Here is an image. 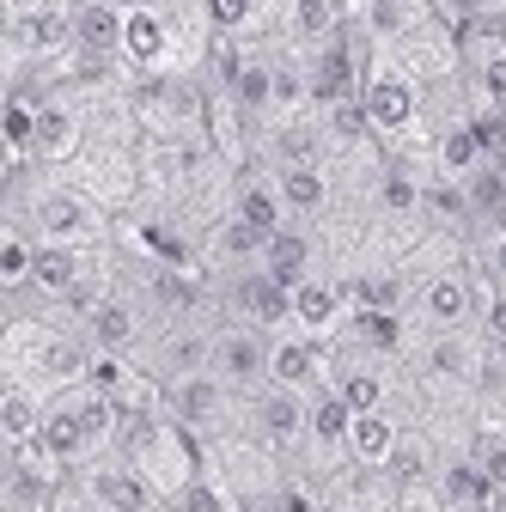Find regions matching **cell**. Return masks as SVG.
Listing matches in <instances>:
<instances>
[{
  "label": "cell",
  "mask_w": 506,
  "mask_h": 512,
  "mask_svg": "<svg viewBox=\"0 0 506 512\" xmlns=\"http://www.w3.org/2000/svg\"><path fill=\"white\" fill-rule=\"evenodd\" d=\"M427 372H433V378H470V372H476V348H470L458 330H439V336L427 342Z\"/></svg>",
  "instance_id": "836d02e7"
},
{
  "label": "cell",
  "mask_w": 506,
  "mask_h": 512,
  "mask_svg": "<svg viewBox=\"0 0 506 512\" xmlns=\"http://www.w3.org/2000/svg\"><path fill=\"white\" fill-rule=\"evenodd\" d=\"M464 196H470V220L506 226V165H482L464 177Z\"/></svg>",
  "instance_id": "f1b7e54d"
},
{
  "label": "cell",
  "mask_w": 506,
  "mask_h": 512,
  "mask_svg": "<svg viewBox=\"0 0 506 512\" xmlns=\"http://www.w3.org/2000/svg\"><path fill=\"white\" fill-rule=\"evenodd\" d=\"M110 7H122V13H141V7H153V0H110Z\"/></svg>",
  "instance_id": "681fc988"
},
{
  "label": "cell",
  "mask_w": 506,
  "mask_h": 512,
  "mask_svg": "<svg viewBox=\"0 0 506 512\" xmlns=\"http://www.w3.org/2000/svg\"><path fill=\"white\" fill-rule=\"evenodd\" d=\"M202 13L220 37H238L250 19H257V0H202Z\"/></svg>",
  "instance_id": "f35d334b"
},
{
  "label": "cell",
  "mask_w": 506,
  "mask_h": 512,
  "mask_svg": "<svg viewBox=\"0 0 506 512\" xmlns=\"http://www.w3.org/2000/svg\"><path fill=\"white\" fill-rule=\"evenodd\" d=\"M360 104H366L372 135H385V141L409 135L415 116H421V92H415V80L397 68V61H372V68H366V86H360Z\"/></svg>",
  "instance_id": "7a4b0ae2"
},
{
  "label": "cell",
  "mask_w": 506,
  "mask_h": 512,
  "mask_svg": "<svg viewBox=\"0 0 506 512\" xmlns=\"http://www.w3.org/2000/svg\"><path fill=\"white\" fill-rule=\"evenodd\" d=\"M269 348L275 336L269 330H250V324H232L214 336V378H226L232 391H257V384H269Z\"/></svg>",
  "instance_id": "3957f363"
},
{
  "label": "cell",
  "mask_w": 506,
  "mask_h": 512,
  "mask_svg": "<svg viewBox=\"0 0 506 512\" xmlns=\"http://www.w3.org/2000/svg\"><path fill=\"white\" fill-rule=\"evenodd\" d=\"M470 128H476V141H482V159L488 165H506V110H488Z\"/></svg>",
  "instance_id": "ee69618b"
},
{
  "label": "cell",
  "mask_w": 506,
  "mask_h": 512,
  "mask_svg": "<svg viewBox=\"0 0 506 512\" xmlns=\"http://www.w3.org/2000/svg\"><path fill=\"white\" fill-rule=\"evenodd\" d=\"M275 189H281L287 214H299V220H311V214L330 208V177H324V165H281L275 171Z\"/></svg>",
  "instance_id": "603a6c76"
},
{
  "label": "cell",
  "mask_w": 506,
  "mask_h": 512,
  "mask_svg": "<svg viewBox=\"0 0 506 512\" xmlns=\"http://www.w3.org/2000/svg\"><path fill=\"white\" fill-rule=\"evenodd\" d=\"M263 244H269V232H257L250 220H220V232H214V256L220 263H232V269H257L263 263Z\"/></svg>",
  "instance_id": "83f0119b"
},
{
  "label": "cell",
  "mask_w": 506,
  "mask_h": 512,
  "mask_svg": "<svg viewBox=\"0 0 506 512\" xmlns=\"http://www.w3.org/2000/svg\"><path fill=\"white\" fill-rule=\"evenodd\" d=\"M13 55H55L74 43V13H49V7H19L13 13V31H7Z\"/></svg>",
  "instance_id": "7c38bea8"
},
{
  "label": "cell",
  "mask_w": 506,
  "mask_h": 512,
  "mask_svg": "<svg viewBox=\"0 0 506 512\" xmlns=\"http://www.w3.org/2000/svg\"><path fill=\"white\" fill-rule=\"evenodd\" d=\"M122 7H110V0H80L74 7V49L80 55H122Z\"/></svg>",
  "instance_id": "ac0fdd59"
},
{
  "label": "cell",
  "mask_w": 506,
  "mask_h": 512,
  "mask_svg": "<svg viewBox=\"0 0 506 512\" xmlns=\"http://www.w3.org/2000/svg\"><path fill=\"white\" fill-rule=\"evenodd\" d=\"M488 159H482V141H476V128L470 122H458V128H446L439 135V177H470V171H482Z\"/></svg>",
  "instance_id": "4dcf8cb0"
},
{
  "label": "cell",
  "mask_w": 506,
  "mask_h": 512,
  "mask_svg": "<svg viewBox=\"0 0 506 512\" xmlns=\"http://www.w3.org/2000/svg\"><path fill=\"white\" fill-rule=\"evenodd\" d=\"M330 391L354 409V415H372V409H385V378H378L372 366H342Z\"/></svg>",
  "instance_id": "1f68e13d"
},
{
  "label": "cell",
  "mask_w": 506,
  "mask_h": 512,
  "mask_svg": "<svg viewBox=\"0 0 506 512\" xmlns=\"http://www.w3.org/2000/svg\"><path fill=\"white\" fill-rule=\"evenodd\" d=\"M25 226L37 232V244H80L86 250L104 232V214H98V202L86 189H37Z\"/></svg>",
  "instance_id": "6da1fadb"
},
{
  "label": "cell",
  "mask_w": 506,
  "mask_h": 512,
  "mask_svg": "<svg viewBox=\"0 0 506 512\" xmlns=\"http://www.w3.org/2000/svg\"><path fill=\"white\" fill-rule=\"evenodd\" d=\"M7 147H13V159H25L37 147V104L31 98H13L7 104Z\"/></svg>",
  "instance_id": "74e56055"
},
{
  "label": "cell",
  "mask_w": 506,
  "mask_h": 512,
  "mask_svg": "<svg viewBox=\"0 0 506 512\" xmlns=\"http://www.w3.org/2000/svg\"><path fill=\"white\" fill-rule=\"evenodd\" d=\"M74 153H80V116L61 104V98L37 104V147H31V159H43V165H68Z\"/></svg>",
  "instance_id": "d6986e66"
},
{
  "label": "cell",
  "mask_w": 506,
  "mask_h": 512,
  "mask_svg": "<svg viewBox=\"0 0 506 512\" xmlns=\"http://www.w3.org/2000/svg\"><path fill=\"white\" fill-rule=\"evenodd\" d=\"M37 445H43V452H49L55 464H80V458H92L98 433L86 427V415H80V403H74V397H61V403H49Z\"/></svg>",
  "instance_id": "8fae6325"
},
{
  "label": "cell",
  "mask_w": 506,
  "mask_h": 512,
  "mask_svg": "<svg viewBox=\"0 0 506 512\" xmlns=\"http://www.w3.org/2000/svg\"><path fill=\"white\" fill-rule=\"evenodd\" d=\"M360 86H366V74H360V49L336 31V37L318 49V61H311V98L330 110V104H342V98H360Z\"/></svg>",
  "instance_id": "ba28073f"
},
{
  "label": "cell",
  "mask_w": 506,
  "mask_h": 512,
  "mask_svg": "<svg viewBox=\"0 0 506 512\" xmlns=\"http://www.w3.org/2000/svg\"><path fill=\"white\" fill-rule=\"evenodd\" d=\"M324 128H330V141H336V147H354V141L372 135V122H366V104H360V98L330 104V110H324Z\"/></svg>",
  "instance_id": "8d00e7d4"
},
{
  "label": "cell",
  "mask_w": 506,
  "mask_h": 512,
  "mask_svg": "<svg viewBox=\"0 0 506 512\" xmlns=\"http://www.w3.org/2000/svg\"><path fill=\"white\" fill-rule=\"evenodd\" d=\"M446 19H458V25H482V19H494V7L500 0H433Z\"/></svg>",
  "instance_id": "f6af8a7d"
},
{
  "label": "cell",
  "mask_w": 506,
  "mask_h": 512,
  "mask_svg": "<svg viewBox=\"0 0 506 512\" xmlns=\"http://www.w3.org/2000/svg\"><path fill=\"white\" fill-rule=\"evenodd\" d=\"M37 232L31 226H7L0 232V287L7 293H19V287H31V275H37Z\"/></svg>",
  "instance_id": "484cf974"
},
{
  "label": "cell",
  "mask_w": 506,
  "mask_h": 512,
  "mask_svg": "<svg viewBox=\"0 0 506 512\" xmlns=\"http://www.w3.org/2000/svg\"><path fill=\"white\" fill-rule=\"evenodd\" d=\"M232 305H238V324H250V330H287L293 324V287H281L269 269H244L232 281Z\"/></svg>",
  "instance_id": "277c9868"
},
{
  "label": "cell",
  "mask_w": 506,
  "mask_h": 512,
  "mask_svg": "<svg viewBox=\"0 0 506 512\" xmlns=\"http://www.w3.org/2000/svg\"><path fill=\"white\" fill-rule=\"evenodd\" d=\"M378 208L397 214V220L421 214V208H427V183H421L415 171H403V165H385V171H378Z\"/></svg>",
  "instance_id": "f546056e"
},
{
  "label": "cell",
  "mask_w": 506,
  "mask_h": 512,
  "mask_svg": "<svg viewBox=\"0 0 506 512\" xmlns=\"http://www.w3.org/2000/svg\"><path fill=\"white\" fill-rule=\"evenodd\" d=\"M470 74L488 110H506V31H476L470 37Z\"/></svg>",
  "instance_id": "7402d4cb"
},
{
  "label": "cell",
  "mask_w": 506,
  "mask_h": 512,
  "mask_svg": "<svg viewBox=\"0 0 506 512\" xmlns=\"http://www.w3.org/2000/svg\"><path fill=\"white\" fill-rule=\"evenodd\" d=\"M397 439H403V427H397L385 409L354 415V427H348V458H354V464H366V470H385V464H391V452H397Z\"/></svg>",
  "instance_id": "44dd1931"
},
{
  "label": "cell",
  "mask_w": 506,
  "mask_h": 512,
  "mask_svg": "<svg viewBox=\"0 0 506 512\" xmlns=\"http://www.w3.org/2000/svg\"><path fill=\"white\" fill-rule=\"evenodd\" d=\"M305 421H311V403L299 391H281V384H263V397H257V433L269 445H293L305 439Z\"/></svg>",
  "instance_id": "5bb4252c"
},
{
  "label": "cell",
  "mask_w": 506,
  "mask_h": 512,
  "mask_svg": "<svg viewBox=\"0 0 506 512\" xmlns=\"http://www.w3.org/2000/svg\"><path fill=\"white\" fill-rule=\"evenodd\" d=\"M439 494H446V500H458V506H482V512L500 500V488H494V482L476 470V458L452 464V470H446V482H439Z\"/></svg>",
  "instance_id": "e575fe53"
},
{
  "label": "cell",
  "mask_w": 506,
  "mask_h": 512,
  "mask_svg": "<svg viewBox=\"0 0 506 512\" xmlns=\"http://www.w3.org/2000/svg\"><path fill=\"white\" fill-rule=\"evenodd\" d=\"M43 415H49V403L31 391L25 378H13L7 391H0V439H7V452H19V445H37Z\"/></svg>",
  "instance_id": "9a60e30c"
},
{
  "label": "cell",
  "mask_w": 506,
  "mask_h": 512,
  "mask_svg": "<svg viewBox=\"0 0 506 512\" xmlns=\"http://www.w3.org/2000/svg\"><path fill=\"white\" fill-rule=\"evenodd\" d=\"M324 348H318V336H305V330H293V336H275V348H269V384H281V391H299V397H311V391H324Z\"/></svg>",
  "instance_id": "5b68a950"
},
{
  "label": "cell",
  "mask_w": 506,
  "mask_h": 512,
  "mask_svg": "<svg viewBox=\"0 0 506 512\" xmlns=\"http://www.w3.org/2000/svg\"><path fill=\"white\" fill-rule=\"evenodd\" d=\"M354 299H360L366 311H397V305H403V281H397V275H366V281L354 287Z\"/></svg>",
  "instance_id": "b9f144b4"
},
{
  "label": "cell",
  "mask_w": 506,
  "mask_h": 512,
  "mask_svg": "<svg viewBox=\"0 0 506 512\" xmlns=\"http://www.w3.org/2000/svg\"><path fill=\"white\" fill-rule=\"evenodd\" d=\"M470 311H476V287H470V275L439 269V275L421 281V317H427L433 330H464V324H470Z\"/></svg>",
  "instance_id": "30bf717a"
},
{
  "label": "cell",
  "mask_w": 506,
  "mask_h": 512,
  "mask_svg": "<svg viewBox=\"0 0 506 512\" xmlns=\"http://www.w3.org/2000/svg\"><path fill=\"white\" fill-rule=\"evenodd\" d=\"M488 275H494V287H506V226L488 238Z\"/></svg>",
  "instance_id": "bcb514c9"
},
{
  "label": "cell",
  "mask_w": 506,
  "mask_h": 512,
  "mask_svg": "<svg viewBox=\"0 0 506 512\" xmlns=\"http://www.w3.org/2000/svg\"><path fill=\"white\" fill-rule=\"evenodd\" d=\"M385 470H397V482H403V488H415V482H427V445L403 433V439H397V452H391V464H385Z\"/></svg>",
  "instance_id": "60d3db41"
},
{
  "label": "cell",
  "mask_w": 506,
  "mask_h": 512,
  "mask_svg": "<svg viewBox=\"0 0 506 512\" xmlns=\"http://www.w3.org/2000/svg\"><path fill=\"white\" fill-rule=\"evenodd\" d=\"M470 458H476V470H482V476H488V482L506 494V433H482Z\"/></svg>",
  "instance_id": "7bdbcfd3"
},
{
  "label": "cell",
  "mask_w": 506,
  "mask_h": 512,
  "mask_svg": "<svg viewBox=\"0 0 506 512\" xmlns=\"http://www.w3.org/2000/svg\"><path fill=\"white\" fill-rule=\"evenodd\" d=\"M348 324H354V336H360L366 348H378V354H397V348H403V324H397V311H366V305H360Z\"/></svg>",
  "instance_id": "d590c367"
},
{
  "label": "cell",
  "mask_w": 506,
  "mask_h": 512,
  "mask_svg": "<svg viewBox=\"0 0 506 512\" xmlns=\"http://www.w3.org/2000/svg\"><path fill=\"white\" fill-rule=\"evenodd\" d=\"M86 342H92V354H129L141 342V305L122 293H104L86 311Z\"/></svg>",
  "instance_id": "9c48e42d"
},
{
  "label": "cell",
  "mask_w": 506,
  "mask_h": 512,
  "mask_svg": "<svg viewBox=\"0 0 506 512\" xmlns=\"http://www.w3.org/2000/svg\"><path fill=\"white\" fill-rule=\"evenodd\" d=\"M336 324H342V287L324 281V275H305V281L293 287V330H305V336H330Z\"/></svg>",
  "instance_id": "e0dca14e"
},
{
  "label": "cell",
  "mask_w": 506,
  "mask_h": 512,
  "mask_svg": "<svg viewBox=\"0 0 506 512\" xmlns=\"http://www.w3.org/2000/svg\"><path fill=\"white\" fill-rule=\"evenodd\" d=\"M31 287H37L43 299H80V293L92 287V275H86V250H80V244H43V250H37V275H31Z\"/></svg>",
  "instance_id": "4fadbf2b"
},
{
  "label": "cell",
  "mask_w": 506,
  "mask_h": 512,
  "mask_svg": "<svg viewBox=\"0 0 506 512\" xmlns=\"http://www.w3.org/2000/svg\"><path fill=\"white\" fill-rule=\"evenodd\" d=\"M275 153H281V165H318V135L305 122H287L275 135Z\"/></svg>",
  "instance_id": "ab89813d"
},
{
  "label": "cell",
  "mask_w": 506,
  "mask_h": 512,
  "mask_svg": "<svg viewBox=\"0 0 506 512\" xmlns=\"http://www.w3.org/2000/svg\"><path fill=\"white\" fill-rule=\"evenodd\" d=\"M494 366L506 372V324H500V336H494Z\"/></svg>",
  "instance_id": "c3c4849f"
},
{
  "label": "cell",
  "mask_w": 506,
  "mask_h": 512,
  "mask_svg": "<svg viewBox=\"0 0 506 512\" xmlns=\"http://www.w3.org/2000/svg\"><path fill=\"white\" fill-rule=\"evenodd\" d=\"M257 269H269L281 287H299V281L311 275V238L293 232V226H281V232L263 244V263H257Z\"/></svg>",
  "instance_id": "d4e9b609"
},
{
  "label": "cell",
  "mask_w": 506,
  "mask_h": 512,
  "mask_svg": "<svg viewBox=\"0 0 506 512\" xmlns=\"http://www.w3.org/2000/svg\"><path fill=\"white\" fill-rule=\"evenodd\" d=\"M226 391H232L226 378H214V372H189V378H171V384H165V403H171L177 427L208 433V427H220V415H226Z\"/></svg>",
  "instance_id": "8992f818"
},
{
  "label": "cell",
  "mask_w": 506,
  "mask_h": 512,
  "mask_svg": "<svg viewBox=\"0 0 506 512\" xmlns=\"http://www.w3.org/2000/svg\"><path fill=\"white\" fill-rule=\"evenodd\" d=\"M287 25H293V37H299V43H318V49L342 31L336 0H293V7H287Z\"/></svg>",
  "instance_id": "d6a6232c"
},
{
  "label": "cell",
  "mask_w": 506,
  "mask_h": 512,
  "mask_svg": "<svg viewBox=\"0 0 506 512\" xmlns=\"http://www.w3.org/2000/svg\"><path fill=\"white\" fill-rule=\"evenodd\" d=\"M232 214H238V220H250L257 232H269V238L293 220V214H287V202H281V189H275V177H244V183H238Z\"/></svg>",
  "instance_id": "cb8c5ba5"
},
{
  "label": "cell",
  "mask_w": 506,
  "mask_h": 512,
  "mask_svg": "<svg viewBox=\"0 0 506 512\" xmlns=\"http://www.w3.org/2000/svg\"><path fill=\"white\" fill-rule=\"evenodd\" d=\"M55 512H104V506H98V500H86V494H80V500H55Z\"/></svg>",
  "instance_id": "7dc6e473"
},
{
  "label": "cell",
  "mask_w": 506,
  "mask_h": 512,
  "mask_svg": "<svg viewBox=\"0 0 506 512\" xmlns=\"http://www.w3.org/2000/svg\"><path fill=\"white\" fill-rule=\"evenodd\" d=\"M348 427H354V409L330 391V384H324V391L318 397H311V421H305V439L311 445H324V452H336V445H348Z\"/></svg>",
  "instance_id": "4316f807"
},
{
  "label": "cell",
  "mask_w": 506,
  "mask_h": 512,
  "mask_svg": "<svg viewBox=\"0 0 506 512\" xmlns=\"http://www.w3.org/2000/svg\"><path fill=\"white\" fill-rule=\"evenodd\" d=\"M122 55L135 61V68H165L171 61V25L159 7H141L122 19Z\"/></svg>",
  "instance_id": "ffe728a7"
},
{
  "label": "cell",
  "mask_w": 506,
  "mask_h": 512,
  "mask_svg": "<svg viewBox=\"0 0 506 512\" xmlns=\"http://www.w3.org/2000/svg\"><path fill=\"white\" fill-rule=\"evenodd\" d=\"M226 92H232V104L244 116L275 110V61H263V55H232L226 61Z\"/></svg>",
  "instance_id": "2e32d148"
},
{
  "label": "cell",
  "mask_w": 506,
  "mask_h": 512,
  "mask_svg": "<svg viewBox=\"0 0 506 512\" xmlns=\"http://www.w3.org/2000/svg\"><path fill=\"white\" fill-rule=\"evenodd\" d=\"M80 494L98 500L104 512H153V476L141 464H92Z\"/></svg>",
  "instance_id": "52a82bcc"
}]
</instances>
